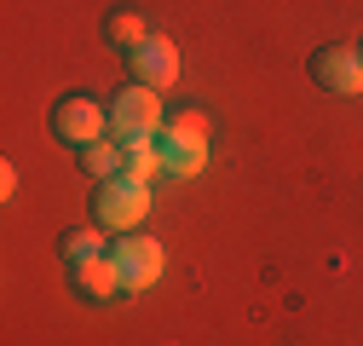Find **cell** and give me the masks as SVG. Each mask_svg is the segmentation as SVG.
I'll use <instances>...</instances> for the list:
<instances>
[{"instance_id":"obj_9","label":"cell","mask_w":363,"mask_h":346,"mask_svg":"<svg viewBox=\"0 0 363 346\" xmlns=\"http://www.w3.org/2000/svg\"><path fill=\"white\" fill-rule=\"evenodd\" d=\"M104 40H110L116 52L145 47V40H150V29H145V12H133V6H110V18H104Z\"/></svg>"},{"instance_id":"obj_5","label":"cell","mask_w":363,"mask_h":346,"mask_svg":"<svg viewBox=\"0 0 363 346\" xmlns=\"http://www.w3.org/2000/svg\"><path fill=\"white\" fill-rule=\"evenodd\" d=\"M110 260H116V272H121V289L127 294H145V289H156L162 283V242L156 237H145V231H127L116 248H110Z\"/></svg>"},{"instance_id":"obj_1","label":"cell","mask_w":363,"mask_h":346,"mask_svg":"<svg viewBox=\"0 0 363 346\" xmlns=\"http://www.w3.org/2000/svg\"><path fill=\"white\" fill-rule=\"evenodd\" d=\"M156 145H162V173L167 179H196L208 167V116L202 110H179L156 133Z\"/></svg>"},{"instance_id":"obj_7","label":"cell","mask_w":363,"mask_h":346,"mask_svg":"<svg viewBox=\"0 0 363 346\" xmlns=\"http://www.w3.org/2000/svg\"><path fill=\"white\" fill-rule=\"evenodd\" d=\"M127 69H133V81H145V86H156V93H162V86L179 81V47H173L167 35H150L145 47L127 52Z\"/></svg>"},{"instance_id":"obj_3","label":"cell","mask_w":363,"mask_h":346,"mask_svg":"<svg viewBox=\"0 0 363 346\" xmlns=\"http://www.w3.org/2000/svg\"><path fill=\"white\" fill-rule=\"evenodd\" d=\"M167 127V116H162V93L156 86H145V81H127L121 93L110 99V139H156Z\"/></svg>"},{"instance_id":"obj_2","label":"cell","mask_w":363,"mask_h":346,"mask_svg":"<svg viewBox=\"0 0 363 346\" xmlns=\"http://www.w3.org/2000/svg\"><path fill=\"white\" fill-rule=\"evenodd\" d=\"M145 213H150V185L127 179V173H116V179H99V185H93V225L127 237V231L145 225Z\"/></svg>"},{"instance_id":"obj_8","label":"cell","mask_w":363,"mask_h":346,"mask_svg":"<svg viewBox=\"0 0 363 346\" xmlns=\"http://www.w3.org/2000/svg\"><path fill=\"white\" fill-rule=\"evenodd\" d=\"M69 289H75L81 300H93V306L116 300V294H121V272H116V260H110V254H99V260H75V266H69Z\"/></svg>"},{"instance_id":"obj_12","label":"cell","mask_w":363,"mask_h":346,"mask_svg":"<svg viewBox=\"0 0 363 346\" xmlns=\"http://www.w3.org/2000/svg\"><path fill=\"white\" fill-rule=\"evenodd\" d=\"M75 156H81V173H93V179H116L121 173V139H99V145L75 150Z\"/></svg>"},{"instance_id":"obj_14","label":"cell","mask_w":363,"mask_h":346,"mask_svg":"<svg viewBox=\"0 0 363 346\" xmlns=\"http://www.w3.org/2000/svg\"><path fill=\"white\" fill-rule=\"evenodd\" d=\"M357 52H363V40H357Z\"/></svg>"},{"instance_id":"obj_10","label":"cell","mask_w":363,"mask_h":346,"mask_svg":"<svg viewBox=\"0 0 363 346\" xmlns=\"http://www.w3.org/2000/svg\"><path fill=\"white\" fill-rule=\"evenodd\" d=\"M121 173H127V179H139V185L162 179V145L156 139H127L121 145Z\"/></svg>"},{"instance_id":"obj_11","label":"cell","mask_w":363,"mask_h":346,"mask_svg":"<svg viewBox=\"0 0 363 346\" xmlns=\"http://www.w3.org/2000/svg\"><path fill=\"white\" fill-rule=\"evenodd\" d=\"M58 254L69 260V266H75V260H99V254H110V248H104V225H69V231L58 237Z\"/></svg>"},{"instance_id":"obj_13","label":"cell","mask_w":363,"mask_h":346,"mask_svg":"<svg viewBox=\"0 0 363 346\" xmlns=\"http://www.w3.org/2000/svg\"><path fill=\"white\" fill-rule=\"evenodd\" d=\"M12 191H18V167L6 162V167H0V196H12Z\"/></svg>"},{"instance_id":"obj_4","label":"cell","mask_w":363,"mask_h":346,"mask_svg":"<svg viewBox=\"0 0 363 346\" xmlns=\"http://www.w3.org/2000/svg\"><path fill=\"white\" fill-rule=\"evenodd\" d=\"M47 127H52V133H58V139H64L69 150H86V145L110 139V104L86 99V93H64V99L52 104Z\"/></svg>"},{"instance_id":"obj_6","label":"cell","mask_w":363,"mask_h":346,"mask_svg":"<svg viewBox=\"0 0 363 346\" xmlns=\"http://www.w3.org/2000/svg\"><path fill=\"white\" fill-rule=\"evenodd\" d=\"M311 81L323 86V93H335V99H357L363 93V52L357 47H317L311 52Z\"/></svg>"}]
</instances>
